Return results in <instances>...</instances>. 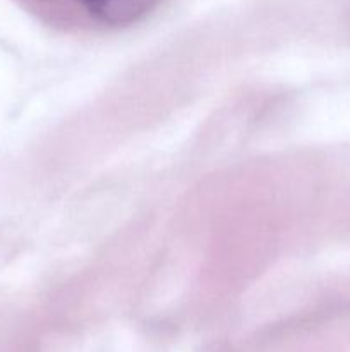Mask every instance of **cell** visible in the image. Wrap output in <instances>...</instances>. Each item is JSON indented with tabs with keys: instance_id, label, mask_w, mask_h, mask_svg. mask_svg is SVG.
Instances as JSON below:
<instances>
[{
	"instance_id": "cell-1",
	"label": "cell",
	"mask_w": 350,
	"mask_h": 352,
	"mask_svg": "<svg viewBox=\"0 0 350 352\" xmlns=\"http://www.w3.org/2000/svg\"><path fill=\"white\" fill-rule=\"evenodd\" d=\"M86 12L108 26H127L146 16L158 0H78Z\"/></svg>"
}]
</instances>
